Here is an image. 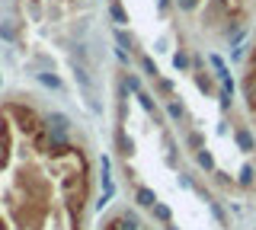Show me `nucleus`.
I'll list each match as a JSON object with an SVG mask.
<instances>
[{"instance_id":"obj_1","label":"nucleus","mask_w":256,"mask_h":230,"mask_svg":"<svg viewBox=\"0 0 256 230\" xmlns=\"http://www.w3.org/2000/svg\"><path fill=\"white\" fill-rule=\"evenodd\" d=\"M93 163L70 118L10 99L0 112V230H86Z\"/></svg>"},{"instance_id":"obj_2","label":"nucleus","mask_w":256,"mask_h":230,"mask_svg":"<svg viewBox=\"0 0 256 230\" xmlns=\"http://www.w3.org/2000/svg\"><path fill=\"white\" fill-rule=\"evenodd\" d=\"M100 230H150V227L141 221V214L134 208H122V211H112L109 218L102 221Z\"/></svg>"},{"instance_id":"obj_3","label":"nucleus","mask_w":256,"mask_h":230,"mask_svg":"<svg viewBox=\"0 0 256 230\" xmlns=\"http://www.w3.org/2000/svg\"><path fill=\"white\" fill-rule=\"evenodd\" d=\"M198 3H202V0H176V6H180L182 13H196Z\"/></svg>"},{"instance_id":"obj_4","label":"nucleus","mask_w":256,"mask_h":230,"mask_svg":"<svg viewBox=\"0 0 256 230\" xmlns=\"http://www.w3.org/2000/svg\"><path fill=\"white\" fill-rule=\"evenodd\" d=\"M173 64H176V70H189V58H186V51H176V54H173Z\"/></svg>"},{"instance_id":"obj_5","label":"nucleus","mask_w":256,"mask_h":230,"mask_svg":"<svg viewBox=\"0 0 256 230\" xmlns=\"http://www.w3.org/2000/svg\"><path fill=\"white\" fill-rule=\"evenodd\" d=\"M112 16H116V22H128V16H125V10L118 3H112Z\"/></svg>"}]
</instances>
